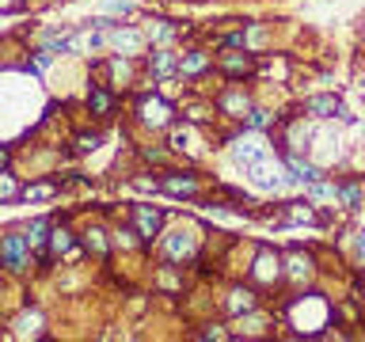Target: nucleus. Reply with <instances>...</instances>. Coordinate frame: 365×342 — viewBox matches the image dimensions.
Returning <instances> with one entry per match:
<instances>
[{"label":"nucleus","mask_w":365,"mask_h":342,"mask_svg":"<svg viewBox=\"0 0 365 342\" xmlns=\"http://www.w3.org/2000/svg\"><path fill=\"white\" fill-rule=\"evenodd\" d=\"M0 171H8V148H0Z\"/></svg>","instance_id":"33"},{"label":"nucleus","mask_w":365,"mask_h":342,"mask_svg":"<svg viewBox=\"0 0 365 342\" xmlns=\"http://www.w3.org/2000/svg\"><path fill=\"white\" fill-rule=\"evenodd\" d=\"M73 232H68L65 224H53L50 228V255H68V251H73Z\"/></svg>","instance_id":"18"},{"label":"nucleus","mask_w":365,"mask_h":342,"mask_svg":"<svg viewBox=\"0 0 365 342\" xmlns=\"http://www.w3.org/2000/svg\"><path fill=\"white\" fill-rule=\"evenodd\" d=\"M133 228H137V236H141L145 244H153V239L164 232V213L153 209V205H137L133 209Z\"/></svg>","instance_id":"6"},{"label":"nucleus","mask_w":365,"mask_h":342,"mask_svg":"<svg viewBox=\"0 0 365 342\" xmlns=\"http://www.w3.org/2000/svg\"><path fill=\"white\" fill-rule=\"evenodd\" d=\"M251 278H255L259 285H274L282 278V259L274 255V251L262 247L259 255H255V266H251Z\"/></svg>","instance_id":"7"},{"label":"nucleus","mask_w":365,"mask_h":342,"mask_svg":"<svg viewBox=\"0 0 365 342\" xmlns=\"http://www.w3.org/2000/svg\"><path fill=\"white\" fill-rule=\"evenodd\" d=\"M50 221H46V217H38V221H34L31 228H27V244L31 247H42V244H50Z\"/></svg>","instance_id":"21"},{"label":"nucleus","mask_w":365,"mask_h":342,"mask_svg":"<svg viewBox=\"0 0 365 342\" xmlns=\"http://www.w3.org/2000/svg\"><path fill=\"white\" fill-rule=\"evenodd\" d=\"M171 34H175V27H171V23H156V27H153V38H156V42H168Z\"/></svg>","instance_id":"31"},{"label":"nucleus","mask_w":365,"mask_h":342,"mask_svg":"<svg viewBox=\"0 0 365 342\" xmlns=\"http://www.w3.org/2000/svg\"><path fill=\"white\" fill-rule=\"evenodd\" d=\"M270 125H274V114L262 110V107H251L247 118H244V130H270Z\"/></svg>","instance_id":"22"},{"label":"nucleus","mask_w":365,"mask_h":342,"mask_svg":"<svg viewBox=\"0 0 365 342\" xmlns=\"http://www.w3.org/2000/svg\"><path fill=\"white\" fill-rule=\"evenodd\" d=\"M11 4H16V8H19V0H11Z\"/></svg>","instance_id":"34"},{"label":"nucleus","mask_w":365,"mask_h":342,"mask_svg":"<svg viewBox=\"0 0 365 342\" xmlns=\"http://www.w3.org/2000/svg\"><path fill=\"white\" fill-rule=\"evenodd\" d=\"M137 118L145 125H153V130H164V125H171V118H175V107H171L164 95H145L137 103Z\"/></svg>","instance_id":"3"},{"label":"nucleus","mask_w":365,"mask_h":342,"mask_svg":"<svg viewBox=\"0 0 365 342\" xmlns=\"http://www.w3.org/2000/svg\"><path fill=\"white\" fill-rule=\"evenodd\" d=\"M304 110L312 114V118H339L342 103L335 95H312V99H304Z\"/></svg>","instance_id":"13"},{"label":"nucleus","mask_w":365,"mask_h":342,"mask_svg":"<svg viewBox=\"0 0 365 342\" xmlns=\"http://www.w3.org/2000/svg\"><path fill=\"white\" fill-rule=\"evenodd\" d=\"M148 73H153L156 80H171L179 73V57L171 50H156L153 57H148Z\"/></svg>","instance_id":"11"},{"label":"nucleus","mask_w":365,"mask_h":342,"mask_svg":"<svg viewBox=\"0 0 365 342\" xmlns=\"http://www.w3.org/2000/svg\"><path fill=\"white\" fill-rule=\"evenodd\" d=\"M160 190H164V194H175V198H194L198 179H194V175H164V179H160Z\"/></svg>","instance_id":"14"},{"label":"nucleus","mask_w":365,"mask_h":342,"mask_svg":"<svg viewBox=\"0 0 365 342\" xmlns=\"http://www.w3.org/2000/svg\"><path fill=\"white\" fill-rule=\"evenodd\" d=\"M194 141V137H190V130H187V125H171V133H168V148H171V152H190V145Z\"/></svg>","instance_id":"20"},{"label":"nucleus","mask_w":365,"mask_h":342,"mask_svg":"<svg viewBox=\"0 0 365 342\" xmlns=\"http://www.w3.org/2000/svg\"><path fill=\"white\" fill-rule=\"evenodd\" d=\"M187 118H190V122H205V118H210V110H205L202 103H190V107H187Z\"/></svg>","instance_id":"30"},{"label":"nucleus","mask_w":365,"mask_h":342,"mask_svg":"<svg viewBox=\"0 0 365 342\" xmlns=\"http://www.w3.org/2000/svg\"><path fill=\"white\" fill-rule=\"evenodd\" d=\"M88 110L96 114V118H110V110H114V91L91 88V91H88Z\"/></svg>","instance_id":"16"},{"label":"nucleus","mask_w":365,"mask_h":342,"mask_svg":"<svg viewBox=\"0 0 365 342\" xmlns=\"http://www.w3.org/2000/svg\"><path fill=\"white\" fill-rule=\"evenodd\" d=\"M255 304H259V296H255V289H247V285H236V289H228V296H225L228 316H247V312H255Z\"/></svg>","instance_id":"8"},{"label":"nucleus","mask_w":365,"mask_h":342,"mask_svg":"<svg viewBox=\"0 0 365 342\" xmlns=\"http://www.w3.org/2000/svg\"><path fill=\"white\" fill-rule=\"evenodd\" d=\"M110 46H114L118 53H130V57H133V53L145 46V34L137 31V27H114V31H110Z\"/></svg>","instance_id":"9"},{"label":"nucleus","mask_w":365,"mask_h":342,"mask_svg":"<svg viewBox=\"0 0 365 342\" xmlns=\"http://www.w3.org/2000/svg\"><path fill=\"white\" fill-rule=\"evenodd\" d=\"M217 110L228 114V118H247L251 99L244 95V91H221V95H217Z\"/></svg>","instance_id":"10"},{"label":"nucleus","mask_w":365,"mask_h":342,"mask_svg":"<svg viewBox=\"0 0 365 342\" xmlns=\"http://www.w3.org/2000/svg\"><path fill=\"white\" fill-rule=\"evenodd\" d=\"M114 244L125 247V251L137 247V228H118V232H114Z\"/></svg>","instance_id":"26"},{"label":"nucleus","mask_w":365,"mask_h":342,"mask_svg":"<svg viewBox=\"0 0 365 342\" xmlns=\"http://www.w3.org/2000/svg\"><path fill=\"white\" fill-rule=\"evenodd\" d=\"M255 53H251L247 50V46H244V50H240V46H232V50H225L221 53V73L228 76V80H244V76H251V73H255Z\"/></svg>","instance_id":"4"},{"label":"nucleus","mask_w":365,"mask_h":342,"mask_svg":"<svg viewBox=\"0 0 365 342\" xmlns=\"http://www.w3.org/2000/svg\"><path fill=\"white\" fill-rule=\"evenodd\" d=\"M232 156H236L240 167H251V164H259V160H267L270 152H267V137H262V130H247L244 137H236Z\"/></svg>","instance_id":"2"},{"label":"nucleus","mask_w":365,"mask_h":342,"mask_svg":"<svg viewBox=\"0 0 365 342\" xmlns=\"http://www.w3.org/2000/svg\"><path fill=\"white\" fill-rule=\"evenodd\" d=\"M285 266H289L293 281H308V278H312V255H304V251H289Z\"/></svg>","instance_id":"17"},{"label":"nucleus","mask_w":365,"mask_h":342,"mask_svg":"<svg viewBox=\"0 0 365 342\" xmlns=\"http://www.w3.org/2000/svg\"><path fill=\"white\" fill-rule=\"evenodd\" d=\"M99 148V133H80L76 137V152H96Z\"/></svg>","instance_id":"27"},{"label":"nucleus","mask_w":365,"mask_h":342,"mask_svg":"<svg viewBox=\"0 0 365 342\" xmlns=\"http://www.w3.org/2000/svg\"><path fill=\"white\" fill-rule=\"evenodd\" d=\"M335 194L342 198L346 209H358V205H361V187H358V182H342V187H335Z\"/></svg>","instance_id":"24"},{"label":"nucleus","mask_w":365,"mask_h":342,"mask_svg":"<svg viewBox=\"0 0 365 342\" xmlns=\"http://www.w3.org/2000/svg\"><path fill=\"white\" fill-rule=\"evenodd\" d=\"M141 156L148 160V164H160V160H164L168 152H164V148H141Z\"/></svg>","instance_id":"32"},{"label":"nucleus","mask_w":365,"mask_h":342,"mask_svg":"<svg viewBox=\"0 0 365 342\" xmlns=\"http://www.w3.org/2000/svg\"><path fill=\"white\" fill-rule=\"evenodd\" d=\"M262 38H267V27H247L244 31V46H247V50H251V46H259Z\"/></svg>","instance_id":"29"},{"label":"nucleus","mask_w":365,"mask_h":342,"mask_svg":"<svg viewBox=\"0 0 365 342\" xmlns=\"http://www.w3.org/2000/svg\"><path fill=\"white\" fill-rule=\"evenodd\" d=\"M247 171V179L255 182V187H267V190H278L285 179H289V171H285V164H270V156L267 160H259V164H251L244 167Z\"/></svg>","instance_id":"5"},{"label":"nucleus","mask_w":365,"mask_h":342,"mask_svg":"<svg viewBox=\"0 0 365 342\" xmlns=\"http://www.w3.org/2000/svg\"><path fill=\"white\" fill-rule=\"evenodd\" d=\"M0 198H19V187L11 182L8 171H0Z\"/></svg>","instance_id":"28"},{"label":"nucleus","mask_w":365,"mask_h":342,"mask_svg":"<svg viewBox=\"0 0 365 342\" xmlns=\"http://www.w3.org/2000/svg\"><path fill=\"white\" fill-rule=\"evenodd\" d=\"M57 187L53 182H34V187H23L19 190V198H27V202H46V198H53Z\"/></svg>","instance_id":"23"},{"label":"nucleus","mask_w":365,"mask_h":342,"mask_svg":"<svg viewBox=\"0 0 365 342\" xmlns=\"http://www.w3.org/2000/svg\"><path fill=\"white\" fill-rule=\"evenodd\" d=\"M210 68V53L205 50H187L179 57V76H202Z\"/></svg>","instance_id":"15"},{"label":"nucleus","mask_w":365,"mask_h":342,"mask_svg":"<svg viewBox=\"0 0 365 342\" xmlns=\"http://www.w3.org/2000/svg\"><path fill=\"white\" fill-rule=\"evenodd\" d=\"M285 221H293V224L312 221V209H308V202H289V213H285Z\"/></svg>","instance_id":"25"},{"label":"nucleus","mask_w":365,"mask_h":342,"mask_svg":"<svg viewBox=\"0 0 365 342\" xmlns=\"http://www.w3.org/2000/svg\"><path fill=\"white\" fill-rule=\"evenodd\" d=\"M27 232H8V236H0V266H8L11 274H23L27 270Z\"/></svg>","instance_id":"1"},{"label":"nucleus","mask_w":365,"mask_h":342,"mask_svg":"<svg viewBox=\"0 0 365 342\" xmlns=\"http://www.w3.org/2000/svg\"><path fill=\"white\" fill-rule=\"evenodd\" d=\"M84 251H91L96 259H107V232H103V228H88L84 232Z\"/></svg>","instance_id":"19"},{"label":"nucleus","mask_w":365,"mask_h":342,"mask_svg":"<svg viewBox=\"0 0 365 342\" xmlns=\"http://www.w3.org/2000/svg\"><path fill=\"white\" fill-rule=\"evenodd\" d=\"M164 251H168V259H171V262H179V259H194V236L179 228V232H171V236H168Z\"/></svg>","instance_id":"12"}]
</instances>
